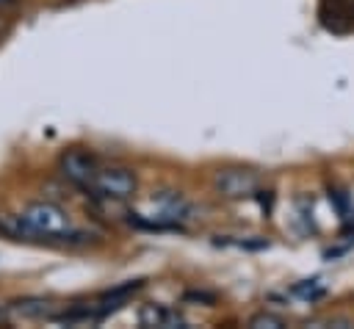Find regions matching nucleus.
<instances>
[{
  "mask_svg": "<svg viewBox=\"0 0 354 329\" xmlns=\"http://www.w3.org/2000/svg\"><path fill=\"white\" fill-rule=\"evenodd\" d=\"M19 216L33 229V235L41 238V241H58V243L86 241V235L72 227L69 213L61 205H55V202H44V199L30 202V205H25V210Z\"/></svg>",
  "mask_w": 354,
  "mask_h": 329,
  "instance_id": "obj_1",
  "label": "nucleus"
},
{
  "mask_svg": "<svg viewBox=\"0 0 354 329\" xmlns=\"http://www.w3.org/2000/svg\"><path fill=\"white\" fill-rule=\"evenodd\" d=\"M138 188L136 171L127 166H100L94 182H91V196L94 199H130Z\"/></svg>",
  "mask_w": 354,
  "mask_h": 329,
  "instance_id": "obj_2",
  "label": "nucleus"
},
{
  "mask_svg": "<svg viewBox=\"0 0 354 329\" xmlns=\"http://www.w3.org/2000/svg\"><path fill=\"white\" fill-rule=\"evenodd\" d=\"M213 191L221 199H246L260 191V174L243 166H227L213 174Z\"/></svg>",
  "mask_w": 354,
  "mask_h": 329,
  "instance_id": "obj_3",
  "label": "nucleus"
},
{
  "mask_svg": "<svg viewBox=\"0 0 354 329\" xmlns=\"http://www.w3.org/2000/svg\"><path fill=\"white\" fill-rule=\"evenodd\" d=\"M58 169L69 182H75L77 188L91 191V182H94V177L100 171V160L86 149H69V152L61 155Z\"/></svg>",
  "mask_w": 354,
  "mask_h": 329,
  "instance_id": "obj_4",
  "label": "nucleus"
},
{
  "mask_svg": "<svg viewBox=\"0 0 354 329\" xmlns=\"http://www.w3.org/2000/svg\"><path fill=\"white\" fill-rule=\"evenodd\" d=\"M138 323L141 326H158V329H180L185 326V318L177 307L169 304H144L138 310Z\"/></svg>",
  "mask_w": 354,
  "mask_h": 329,
  "instance_id": "obj_5",
  "label": "nucleus"
},
{
  "mask_svg": "<svg viewBox=\"0 0 354 329\" xmlns=\"http://www.w3.org/2000/svg\"><path fill=\"white\" fill-rule=\"evenodd\" d=\"M8 310H11L17 318H28V321H41V318H53V315H55V304H53L50 299H39V296L11 301Z\"/></svg>",
  "mask_w": 354,
  "mask_h": 329,
  "instance_id": "obj_6",
  "label": "nucleus"
},
{
  "mask_svg": "<svg viewBox=\"0 0 354 329\" xmlns=\"http://www.w3.org/2000/svg\"><path fill=\"white\" fill-rule=\"evenodd\" d=\"M293 293L301 296V299H307V301H315V299H321V296L326 293V288H324L321 279H304L301 285L293 288Z\"/></svg>",
  "mask_w": 354,
  "mask_h": 329,
  "instance_id": "obj_7",
  "label": "nucleus"
},
{
  "mask_svg": "<svg viewBox=\"0 0 354 329\" xmlns=\"http://www.w3.org/2000/svg\"><path fill=\"white\" fill-rule=\"evenodd\" d=\"M246 326L249 329H282L285 321L279 315H274V312H257V315H252L246 321Z\"/></svg>",
  "mask_w": 354,
  "mask_h": 329,
  "instance_id": "obj_8",
  "label": "nucleus"
},
{
  "mask_svg": "<svg viewBox=\"0 0 354 329\" xmlns=\"http://www.w3.org/2000/svg\"><path fill=\"white\" fill-rule=\"evenodd\" d=\"M329 202L335 205V210H337L343 218H348V196H346V191H340V188H329Z\"/></svg>",
  "mask_w": 354,
  "mask_h": 329,
  "instance_id": "obj_9",
  "label": "nucleus"
},
{
  "mask_svg": "<svg viewBox=\"0 0 354 329\" xmlns=\"http://www.w3.org/2000/svg\"><path fill=\"white\" fill-rule=\"evenodd\" d=\"M183 301H196V304L213 307V304H216V293H207V290H188V293H183Z\"/></svg>",
  "mask_w": 354,
  "mask_h": 329,
  "instance_id": "obj_10",
  "label": "nucleus"
},
{
  "mask_svg": "<svg viewBox=\"0 0 354 329\" xmlns=\"http://www.w3.org/2000/svg\"><path fill=\"white\" fill-rule=\"evenodd\" d=\"M17 0H0V8H6V6H14Z\"/></svg>",
  "mask_w": 354,
  "mask_h": 329,
  "instance_id": "obj_11",
  "label": "nucleus"
}]
</instances>
